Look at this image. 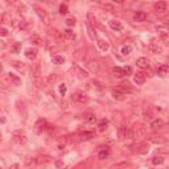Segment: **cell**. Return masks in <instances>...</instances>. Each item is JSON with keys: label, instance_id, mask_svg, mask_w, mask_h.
Returning <instances> with one entry per match:
<instances>
[{"label": "cell", "instance_id": "8d00e7d4", "mask_svg": "<svg viewBox=\"0 0 169 169\" xmlns=\"http://www.w3.org/2000/svg\"><path fill=\"white\" fill-rule=\"evenodd\" d=\"M69 12V7H67V4H61L60 5V13L61 15H66Z\"/></svg>", "mask_w": 169, "mask_h": 169}, {"label": "cell", "instance_id": "ba28073f", "mask_svg": "<svg viewBox=\"0 0 169 169\" xmlns=\"http://www.w3.org/2000/svg\"><path fill=\"white\" fill-rule=\"evenodd\" d=\"M109 27L111 28L112 31H115V32H122L123 31V24L120 21H118L115 19H112L109 21Z\"/></svg>", "mask_w": 169, "mask_h": 169}, {"label": "cell", "instance_id": "e0dca14e", "mask_svg": "<svg viewBox=\"0 0 169 169\" xmlns=\"http://www.w3.org/2000/svg\"><path fill=\"white\" fill-rule=\"evenodd\" d=\"M133 82L138 84V86H142V84H144L145 82V75L144 73H138V74H135L133 77Z\"/></svg>", "mask_w": 169, "mask_h": 169}, {"label": "cell", "instance_id": "7402d4cb", "mask_svg": "<svg viewBox=\"0 0 169 169\" xmlns=\"http://www.w3.org/2000/svg\"><path fill=\"white\" fill-rule=\"evenodd\" d=\"M31 42H32L33 45H36V46H41V45L44 44L42 38L38 36V35H32V36H31Z\"/></svg>", "mask_w": 169, "mask_h": 169}, {"label": "cell", "instance_id": "7c38bea8", "mask_svg": "<svg viewBox=\"0 0 169 169\" xmlns=\"http://www.w3.org/2000/svg\"><path fill=\"white\" fill-rule=\"evenodd\" d=\"M24 54H25V57H27L28 60L33 61V60L37 58V49H36V48H28V49L25 50Z\"/></svg>", "mask_w": 169, "mask_h": 169}, {"label": "cell", "instance_id": "52a82bcc", "mask_svg": "<svg viewBox=\"0 0 169 169\" xmlns=\"http://www.w3.org/2000/svg\"><path fill=\"white\" fill-rule=\"evenodd\" d=\"M164 126H165L164 120L160 119V118H157V119H155V120H152V122H151L149 128L152 129V131H157V129H161Z\"/></svg>", "mask_w": 169, "mask_h": 169}, {"label": "cell", "instance_id": "8992f818", "mask_svg": "<svg viewBox=\"0 0 169 169\" xmlns=\"http://www.w3.org/2000/svg\"><path fill=\"white\" fill-rule=\"evenodd\" d=\"M110 153H111L110 148L106 147V145H102V147H99V149H98V159L99 160H106L107 157L110 156Z\"/></svg>", "mask_w": 169, "mask_h": 169}, {"label": "cell", "instance_id": "83f0119b", "mask_svg": "<svg viewBox=\"0 0 169 169\" xmlns=\"http://www.w3.org/2000/svg\"><path fill=\"white\" fill-rule=\"evenodd\" d=\"M73 67H74V70L78 73V77H80V78H87V77H89L87 71L83 70V69H81L80 66H73Z\"/></svg>", "mask_w": 169, "mask_h": 169}, {"label": "cell", "instance_id": "1f68e13d", "mask_svg": "<svg viewBox=\"0 0 169 169\" xmlns=\"http://www.w3.org/2000/svg\"><path fill=\"white\" fill-rule=\"evenodd\" d=\"M120 53L123 56H129V54L132 53V46H131V45H124V46H122Z\"/></svg>", "mask_w": 169, "mask_h": 169}, {"label": "cell", "instance_id": "f546056e", "mask_svg": "<svg viewBox=\"0 0 169 169\" xmlns=\"http://www.w3.org/2000/svg\"><path fill=\"white\" fill-rule=\"evenodd\" d=\"M118 90H119L120 93H123L127 97V95H129V94H132L133 93V89L132 87H127V86H119L118 87Z\"/></svg>", "mask_w": 169, "mask_h": 169}, {"label": "cell", "instance_id": "ffe728a7", "mask_svg": "<svg viewBox=\"0 0 169 169\" xmlns=\"http://www.w3.org/2000/svg\"><path fill=\"white\" fill-rule=\"evenodd\" d=\"M168 71H169V66L167 64H162L157 67V74H159L160 77H165L168 74Z\"/></svg>", "mask_w": 169, "mask_h": 169}, {"label": "cell", "instance_id": "d6a6232c", "mask_svg": "<svg viewBox=\"0 0 169 169\" xmlns=\"http://www.w3.org/2000/svg\"><path fill=\"white\" fill-rule=\"evenodd\" d=\"M162 162H164V157L162 156H155L153 159H152V164L153 165H161Z\"/></svg>", "mask_w": 169, "mask_h": 169}, {"label": "cell", "instance_id": "7a4b0ae2", "mask_svg": "<svg viewBox=\"0 0 169 169\" xmlns=\"http://www.w3.org/2000/svg\"><path fill=\"white\" fill-rule=\"evenodd\" d=\"M33 8H35L37 16L40 17V20L44 22V24H45V25H49V22H50V17H49V15L46 13V11L42 9L41 7H38V5H35Z\"/></svg>", "mask_w": 169, "mask_h": 169}, {"label": "cell", "instance_id": "2e32d148", "mask_svg": "<svg viewBox=\"0 0 169 169\" xmlns=\"http://www.w3.org/2000/svg\"><path fill=\"white\" fill-rule=\"evenodd\" d=\"M64 37L67 38L69 41H75L77 40V35L74 33V31L70 29V28H67V29L64 31Z\"/></svg>", "mask_w": 169, "mask_h": 169}, {"label": "cell", "instance_id": "4fadbf2b", "mask_svg": "<svg viewBox=\"0 0 169 169\" xmlns=\"http://www.w3.org/2000/svg\"><path fill=\"white\" fill-rule=\"evenodd\" d=\"M35 127H36L37 132H42V131H45V129H48V122L45 119H40V120H37Z\"/></svg>", "mask_w": 169, "mask_h": 169}, {"label": "cell", "instance_id": "60d3db41", "mask_svg": "<svg viewBox=\"0 0 169 169\" xmlns=\"http://www.w3.org/2000/svg\"><path fill=\"white\" fill-rule=\"evenodd\" d=\"M87 29H89V35H90V38L91 40H95V35H94V29H93V27L87 24Z\"/></svg>", "mask_w": 169, "mask_h": 169}, {"label": "cell", "instance_id": "e575fe53", "mask_svg": "<svg viewBox=\"0 0 169 169\" xmlns=\"http://www.w3.org/2000/svg\"><path fill=\"white\" fill-rule=\"evenodd\" d=\"M20 49H21V42H15L12 46H11V52L12 53H19Z\"/></svg>", "mask_w": 169, "mask_h": 169}, {"label": "cell", "instance_id": "7bdbcfd3", "mask_svg": "<svg viewBox=\"0 0 169 169\" xmlns=\"http://www.w3.org/2000/svg\"><path fill=\"white\" fill-rule=\"evenodd\" d=\"M104 9H109L110 12H114V11H115V7H114L112 4H110V3H106V4H104Z\"/></svg>", "mask_w": 169, "mask_h": 169}, {"label": "cell", "instance_id": "8fae6325", "mask_svg": "<svg viewBox=\"0 0 169 169\" xmlns=\"http://www.w3.org/2000/svg\"><path fill=\"white\" fill-rule=\"evenodd\" d=\"M147 20V13L143 12V11H138V12L133 13V21L136 22H144Z\"/></svg>", "mask_w": 169, "mask_h": 169}, {"label": "cell", "instance_id": "3957f363", "mask_svg": "<svg viewBox=\"0 0 169 169\" xmlns=\"http://www.w3.org/2000/svg\"><path fill=\"white\" fill-rule=\"evenodd\" d=\"M71 100L73 102H75V103H86L87 100H89V97L84 93H81V91H75V93H73L71 94Z\"/></svg>", "mask_w": 169, "mask_h": 169}, {"label": "cell", "instance_id": "836d02e7", "mask_svg": "<svg viewBox=\"0 0 169 169\" xmlns=\"http://www.w3.org/2000/svg\"><path fill=\"white\" fill-rule=\"evenodd\" d=\"M95 120H97V118H95L94 114H86L84 115V122L86 123H90V124H91V123H94Z\"/></svg>", "mask_w": 169, "mask_h": 169}, {"label": "cell", "instance_id": "681fc988", "mask_svg": "<svg viewBox=\"0 0 169 169\" xmlns=\"http://www.w3.org/2000/svg\"><path fill=\"white\" fill-rule=\"evenodd\" d=\"M0 169H3V168H2V167H0Z\"/></svg>", "mask_w": 169, "mask_h": 169}, {"label": "cell", "instance_id": "9a60e30c", "mask_svg": "<svg viewBox=\"0 0 169 169\" xmlns=\"http://www.w3.org/2000/svg\"><path fill=\"white\" fill-rule=\"evenodd\" d=\"M97 45H98V48L102 50V52H107V50L110 49V44L107 42L106 40H103V38H98V40H97Z\"/></svg>", "mask_w": 169, "mask_h": 169}, {"label": "cell", "instance_id": "5bb4252c", "mask_svg": "<svg viewBox=\"0 0 169 169\" xmlns=\"http://www.w3.org/2000/svg\"><path fill=\"white\" fill-rule=\"evenodd\" d=\"M148 49L151 50L152 53H155V54H161L162 52H164V49H162V46H161V45H159L157 42L151 44L149 46H148Z\"/></svg>", "mask_w": 169, "mask_h": 169}, {"label": "cell", "instance_id": "ee69618b", "mask_svg": "<svg viewBox=\"0 0 169 169\" xmlns=\"http://www.w3.org/2000/svg\"><path fill=\"white\" fill-rule=\"evenodd\" d=\"M9 35V32H8V29L7 28H0V36H8Z\"/></svg>", "mask_w": 169, "mask_h": 169}, {"label": "cell", "instance_id": "d590c367", "mask_svg": "<svg viewBox=\"0 0 169 169\" xmlns=\"http://www.w3.org/2000/svg\"><path fill=\"white\" fill-rule=\"evenodd\" d=\"M58 91H60V94L64 97V95L66 94V91H67V86H66L65 83H61L60 86H58Z\"/></svg>", "mask_w": 169, "mask_h": 169}, {"label": "cell", "instance_id": "30bf717a", "mask_svg": "<svg viewBox=\"0 0 169 169\" xmlns=\"http://www.w3.org/2000/svg\"><path fill=\"white\" fill-rule=\"evenodd\" d=\"M131 131H132V136H144V135H145V127H143L142 124H136V126H135V128L133 129H131Z\"/></svg>", "mask_w": 169, "mask_h": 169}, {"label": "cell", "instance_id": "5b68a950", "mask_svg": "<svg viewBox=\"0 0 169 169\" xmlns=\"http://www.w3.org/2000/svg\"><path fill=\"white\" fill-rule=\"evenodd\" d=\"M156 31L159 33V36L162 41H168V27L167 25H157L156 27Z\"/></svg>", "mask_w": 169, "mask_h": 169}, {"label": "cell", "instance_id": "74e56055", "mask_svg": "<svg viewBox=\"0 0 169 169\" xmlns=\"http://www.w3.org/2000/svg\"><path fill=\"white\" fill-rule=\"evenodd\" d=\"M36 162V159L35 157H28V159H25V165L27 167H31V165H33Z\"/></svg>", "mask_w": 169, "mask_h": 169}, {"label": "cell", "instance_id": "277c9868", "mask_svg": "<svg viewBox=\"0 0 169 169\" xmlns=\"http://www.w3.org/2000/svg\"><path fill=\"white\" fill-rule=\"evenodd\" d=\"M118 135H119L120 140H124L128 138H132V131L128 126H120L119 129H118Z\"/></svg>", "mask_w": 169, "mask_h": 169}, {"label": "cell", "instance_id": "b9f144b4", "mask_svg": "<svg viewBox=\"0 0 169 169\" xmlns=\"http://www.w3.org/2000/svg\"><path fill=\"white\" fill-rule=\"evenodd\" d=\"M57 80H58V75H57V74H52V75H49V77H48V82H49V83L57 82Z\"/></svg>", "mask_w": 169, "mask_h": 169}, {"label": "cell", "instance_id": "f1b7e54d", "mask_svg": "<svg viewBox=\"0 0 169 169\" xmlns=\"http://www.w3.org/2000/svg\"><path fill=\"white\" fill-rule=\"evenodd\" d=\"M32 27H33L32 21L25 20V21H21V24H20V29H21V31H28V29H31Z\"/></svg>", "mask_w": 169, "mask_h": 169}, {"label": "cell", "instance_id": "484cf974", "mask_svg": "<svg viewBox=\"0 0 169 169\" xmlns=\"http://www.w3.org/2000/svg\"><path fill=\"white\" fill-rule=\"evenodd\" d=\"M112 98L114 99H116V100H124L126 99V95L123 94V93H120L119 90H114V91H112Z\"/></svg>", "mask_w": 169, "mask_h": 169}, {"label": "cell", "instance_id": "d6986e66", "mask_svg": "<svg viewBox=\"0 0 169 169\" xmlns=\"http://www.w3.org/2000/svg\"><path fill=\"white\" fill-rule=\"evenodd\" d=\"M107 127H109V120L106 119V118H103V119L98 120V131L99 132H104Z\"/></svg>", "mask_w": 169, "mask_h": 169}, {"label": "cell", "instance_id": "7dc6e473", "mask_svg": "<svg viewBox=\"0 0 169 169\" xmlns=\"http://www.w3.org/2000/svg\"><path fill=\"white\" fill-rule=\"evenodd\" d=\"M9 169H19V164H13V165H11Z\"/></svg>", "mask_w": 169, "mask_h": 169}, {"label": "cell", "instance_id": "6da1fadb", "mask_svg": "<svg viewBox=\"0 0 169 169\" xmlns=\"http://www.w3.org/2000/svg\"><path fill=\"white\" fill-rule=\"evenodd\" d=\"M12 140H13V143H16V144L24 145L28 142V138H27V135L22 131H16V132L12 133Z\"/></svg>", "mask_w": 169, "mask_h": 169}, {"label": "cell", "instance_id": "c3c4849f", "mask_svg": "<svg viewBox=\"0 0 169 169\" xmlns=\"http://www.w3.org/2000/svg\"><path fill=\"white\" fill-rule=\"evenodd\" d=\"M0 138H2V133H0Z\"/></svg>", "mask_w": 169, "mask_h": 169}, {"label": "cell", "instance_id": "ac0fdd59", "mask_svg": "<svg viewBox=\"0 0 169 169\" xmlns=\"http://www.w3.org/2000/svg\"><path fill=\"white\" fill-rule=\"evenodd\" d=\"M8 78L11 81V84H15V86H20V84H21V78L17 77L16 74H13V73H9Z\"/></svg>", "mask_w": 169, "mask_h": 169}, {"label": "cell", "instance_id": "f35d334b", "mask_svg": "<svg viewBox=\"0 0 169 169\" xmlns=\"http://www.w3.org/2000/svg\"><path fill=\"white\" fill-rule=\"evenodd\" d=\"M123 70H124V74H126V75L133 74V69H132L131 66H124V67H123Z\"/></svg>", "mask_w": 169, "mask_h": 169}, {"label": "cell", "instance_id": "d4e9b609", "mask_svg": "<svg viewBox=\"0 0 169 169\" xmlns=\"http://www.w3.org/2000/svg\"><path fill=\"white\" fill-rule=\"evenodd\" d=\"M80 136H81L82 140H90V139L95 138V132H93V131H84V132H82L80 135Z\"/></svg>", "mask_w": 169, "mask_h": 169}, {"label": "cell", "instance_id": "603a6c76", "mask_svg": "<svg viewBox=\"0 0 169 169\" xmlns=\"http://www.w3.org/2000/svg\"><path fill=\"white\" fill-rule=\"evenodd\" d=\"M112 73H114V75L116 77V78H123L126 74H124V70H123V67H120V66H115L114 69H112Z\"/></svg>", "mask_w": 169, "mask_h": 169}, {"label": "cell", "instance_id": "44dd1931", "mask_svg": "<svg viewBox=\"0 0 169 169\" xmlns=\"http://www.w3.org/2000/svg\"><path fill=\"white\" fill-rule=\"evenodd\" d=\"M167 7H168V4L165 2H157V3L153 4V8H155V11H157V12H164V11L167 9Z\"/></svg>", "mask_w": 169, "mask_h": 169}, {"label": "cell", "instance_id": "4316f807", "mask_svg": "<svg viewBox=\"0 0 169 169\" xmlns=\"http://www.w3.org/2000/svg\"><path fill=\"white\" fill-rule=\"evenodd\" d=\"M52 62L54 64V65H62V64H65V57H62V56H53L52 57Z\"/></svg>", "mask_w": 169, "mask_h": 169}, {"label": "cell", "instance_id": "cb8c5ba5", "mask_svg": "<svg viewBox=\"0 0 169 169\" xmlns=\"http://www.w3.org/2000/svg\"><path fill=\"white\" fill-rule=\"evenodd\" d=\"M11 65H12L15 69H17L19 71H25V65H24V62H20V61H12V62H11Z\"/></svg>", "mask_w": 169, "mask_h": 169}, {"label": "cell", "instance_id": "bcb514c9", "mask_svg": "<svg viewBox=\"0 0 169 169\" xmlns=\"http://www.w3.org/2000/svg\"><path fill=\"white\" fill-rule=\"evenodd\" d=\"M56 167H57V168H62L64 167V162L62 161H56Z\"/></svg>", "mask_w": 169, "mask_h": 169}, {"label": "cell", "instance_id": "ab89813d", "mask_svg": "<svg viewBox=\"0 0 169 169\" xmlns=\"http://www.w3.org/2000/svg\"><path fill=\"white\" fill-rule=\"evenodd\" d=\"M140 148H143V149H138V152L139 153H147V152H149V145H147V144H144V145H142Z\"/></svg>", "mask_w": 169, "mask_h": 169}, {"label": "cell", "instance_id": "4dcf8cb0", "mask_svg": "<svg viewBox=\"0 0 169 169\" xmlns=\"http://www.w3.org/2000/svg\"><path fill=\"white\" fill-rule=\"evenodd\" d=\"M50 32H52V35H53V37L56 38V41H57V42L64 41V35H61V33H60L57 29H52Z\"/></svg>", "mask_w": 169, "mask_h": 169}, {"label": "cell", "instance_id": "9c48e42d", "mask_svg": "<svg viewBox=\"0 0 169 169\" xmlns=\"http://www.w3.org/2000/svg\"><path fill=\"white\" fill-rule=\"evenodd\" d=\"M136 66L140 69H148L149 67V61L147 57H139L136 60Z\"/></svg>", "mask_w": 169, "mask_h": 169}, {"label": "cell", "instance_id": "f6af8a7d", "mask_svg": "<svg viewBox=\"0 0 169 169\" xmlns=\"http://www.w3.org/2000/svg\"><path fill=\"white\" fill-rule=\"evenodd\" d=\"M66 25L67 27H74L75 25V19H67L66 20Z\"/></svg>", "mask_w": 169, "mask_h": 169}]
</instances>
